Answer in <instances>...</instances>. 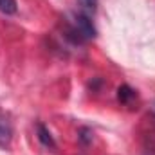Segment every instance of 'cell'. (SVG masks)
Instances as JSON below:
<instances>
[{"mask_svg": "<svg viewBox=\"0 0 155 155\" xmlns=\"http://www.w3.org/2000/svg\"><path fill=\"white\" fill-rule=\"evenodd\" d=\"M78 2L87 13H94L97 9V0H78Z\"/></svg>", "mask_w": 155, "mask_h": 155, "instance_id": "obj_6", "label": "cell"}, {"mask_svg": "<svg viewBox=\"0 0 155 155\" xmlns=\"http://www.w3.org/2000/svg\"><path fill=\"white\" fill-rule=\"evenodd\" d=\"M18 9L16 0H0V13L4 15H15Z\"/></svg>", "mask_w": 155, "mask_h": 155, "instance_id": "obj_5", "label": "cell"}, {"mask_svg": "<svg viewBox=\"0 0 155 155\" xmlns=\"http://www.w3.org/2000/svg\"><path fill=\"white\" fill-rule=\"evenodd\" d=\"M135 97H137V94H135V90H134L132 87H128V85H121V87L117 88V99H119L123 105H130Z\"/></svg>", "mask_w": 155, "mask_h": 155, "instance_id": "obj_4", "label": "cell"}, {"mask_svg": "<svg viewBox=\"0 0 155 155\" xmlns=\"http://www.w3.org/2000/svg\"><path fill=\"white\" fill-rule=\"evenodd\" d=\"M72 33L74 35H79V38L83 40H90L96 36V29H94V25H92V20L87 16V15H83V13H78L74 15V29H72Z\"/></svg>", "mask_w": 155, "mask_h": 155, "instance_id": "obj_1", "label": "cell"}, {"mask_svg": "<svg viewBox=\"0 0 155 155\" xmlns=\"http://www.w3.org/2000/svg\"><path fill=\"white\" fill-rule=\"evenodd\" d=\"M11 137H13L11 124H9V121H7V117L0 114V146H2V148L9 146V143H11Z\"/></svg>", "mask_w": 155, "mask_h": 155, "instance_id": "obj_2", "label": "cell"}, {"mask_svg": "<svg viewBox=\"0 0 155 155\" xmlns=\"http://www.w3.org/2000/svg\"><path fill=\"white\" fill-rule=\"evenodd\" d=\"M36 134H38V139L40 143L43 144V146H47V148H56V143H54V139H52V135H51V132L41 124V123H38L36 124Z\"/></svg>", "mask_w": 155, "mask_h": 155, "instance_id": "obj_3", "label": "cell"}]
</instances>
